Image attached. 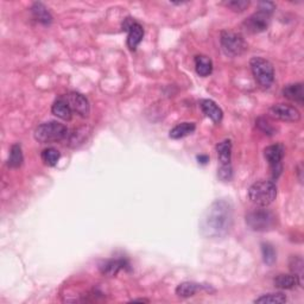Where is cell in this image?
I'll return each instance as SVG.
<instances>
[{"label":"cell","mask_w":304,"mask_h":304,"mask_svg":"<svg viewBox=\"0 0 304 304\" xmlns=\"http://www.w3.org/2000/svg\"><path fill=\"white\" fill-rule=\"evenodd\" d=\"M286 302V296L282 292H276V293H266L258 297L254 300V303H260V304H282Z\"/></svg>","instance_id":"cell-22"},{"label":"cell","mask_w":304,"mask_h":304,"mask_svg":"<svg viewBox=\"0 0 304 304\" xmlns=\"http://www.w3.org/2000/svg\"><path fill=\"white\" fill-rule=\"evenodd\" d=\"M262 253L264 263L268 265H273V263L277 259V253H276L275 247L270 244H262Z\"/></svg>","instance_id":"cell-26"},{"label":"cell","mask_w":304,"mask_h":304,"mask_svg":"<svg viewBox=\"0 0 304 304\" xmlns=\"http://www.w3.org/2000/svg\"><path fill=\"white\" fill-rule=\"evenodd\" d=\"M257 126L262 132H264L265 135L268 136H273L276 133V131H277L275 126H273L271 122L265 118H259L257 120Z\"/></svg>","instance_id":"cell-28"},{"label":"cell","mask_w":304,"mask_h":304,"mask_svg":"<svg viewBox=\"0 0 304 304\" xmlns=\"http://www.w3.org/2000/svg\"><path fill=\"white\" fill-rule=\"evenodd\" d=\"M23 152H22V148H20L19 144H15L12 145L11 150H10V157H9V166L16 169L19 168L20 165L23 164Z\"/></svg>","instance_id":"cell-23"},{"label":"cell","mask_w":304,"mask_h":304,"mask_svg":"<svg viewBox=\"0 0 304 304\" xmlns=\"http://www.w3.org/2000/svg\"><path fill=\"white\" fill-rule=\"evenodd\" d=\"M277 197V187L271 181H259L248 189V199L259 207L271 204Z\"/></svg>","instance_id":"cell-2"},{"label":"cell","mask_w":304,"mask_h":304,"mask_svg":"<svg viewBox=\"0 0 304 304\" xmlns=\"http://www.w3.org/2000/svg\"><path fill=\"white\" fill-rule=\"evenodd\" d=\"M218 158L220 160L221 165L231 164V156H232V143L230 139H225L224 142L219 143L216 146Z\"/></svg>","instance_id":"cell-17"},{"label":"cell","mask_w":304,"mask_h":304,"mask_svg":"<svg viewBox=\"0 0 304 304\" xmlns=\"http://www.w3.org/2000/svg\"><path fill=\"white\" fill-rule=\"evenodd\" d=\"M196 126L194 122H182V124L176 125L171 131H170V138L172 139H181L184 137L189 136L195 131Z\"/></svg>","instance_id":"cell-21"},{"label":"cell","mask_w":304,"mask_h":304,"mask_svg":"<svg viewBox=\"0 0 304 304\" xmlns=\"http://www.w3.org/2000/svg\"><path fill=\"white\" fill-rule=\"evenodd\" d=\"M195 68L196 73L199 74L200 76L206 77L208 75H210L211 71H213V62H211L209 57L200 55V56L195 57Z\"/></svg>","instance_id":"cell-18"},{"label":"cell","mask_w":304,"mask_h":304,"mask_svg":"<svg viewBox=\"0 0 304 304\" xmlns=\"http://www.w3.org/2000/svg\"><path fill=\"white\" fill-rule=\"evenodd\" d=\"M197 160H199V163L201 164H206L209 158H208V156H199L197 157Z\"/></svg>","instance_id":"cell-30"},{"label":"cell","mask_w":304,"mask_h":304,"mask_svg":"<svg viewBox=\"0 0 304 304\" xmlns=\"http://www.w3.org/2000/svg\"><path fill=\"white\" fill-rule=\"evenodd\" d=\"M283 95L289 100H291L293 102L298 105H303L304 104V87L303 83H291L288 84V86L284 87L283 90Z\"/></svg>","instance_id":"cell-14"},{"label":"cell","mask_w":304,"mask_h":304,"mask_svg":"<svg viewBox=\"0 0 304 304\" xmlns=\"http://www.w3.org/2000/svg\"><path fill=\"white\" fill-rule=\"evenodd\" d=\"M224 5L226 6V8L231 9L232 11L242 12L248 8L250 2H247V0H232V2H225Z\"/></svg>","instance_id":"cell-27"},{"label":"cell","mask_w":304,"mask_h":304,"mask_svg":"<svg viewBox=\"0 0 304 304\" xmlns=\"http://www.w3.org/2000/svg\"><path fill=\"white\" fill-rule=\"evenodd\" d=\"M51 112H53L54 115L62 119V120H70L71 115H73V111H71L69 105L67 104V101L62 97L54 102L53 107H51Z\"/></svg>","instance_id":"cell-15"},{"label":"cell","mask_w":304,"mask_h":304,"mask_svg":"<svg viewBox=\"0 0 304 304\" xmlns=\"http://www.w3.org/2000/svg\"><path fill=\"white\" fill-rule=\"evenodd\" d=\"M219 177H220V180L225 181V182L232 180V177H233V170H232L231 164L221 165V168L219 169Z\"/></svg>","instance_id":"cell-29"},{"label":"cell","mask_w":304,"mask_h":304,"mask_svg":"<svg viewBox=\"0 0 304 304\" xmlns=\"http://www.w3.org/2000/svg\"><path fill=\"white\" fill-rule=\"evenodd\" d=\"M221 47L227 56H240L247 49L244 37L233 31H224L221 33Z\"/></svg>","instance_id":"cell-6"},{"label":"cell","mask_w":304,"mask_h":304,"mask_svg":"<svg viewBox=\"0 0 304 304\" xmlns=\"http://www.w3.org/2000/svg\"><path fill=\"white\" fill-rule=\"evenodd\" d=\"M203 289V285L197 284V283H193V282H184L181 283V284L176 288V293L180 297H183V298H188V297H191L195 295L196 292H199L200 290Z\"/></svg>","instance_id":"cell-19"},{"label":"cell","mask_w":304,"mask_h":304,"mask_svg":"<svg viewBox=\"0 0 304 304\" xmlns=\"http://www.w3.org/2000/svg\"><path fill=\"white\" fill-rule=\"evenodd\" d=\"M60 157H61V155H60L59 150H56L54 148H48L42 152L43 162L49 166L56 165L57 162H59Z\"/></svg>","instance_id":"cell-24"},{"label":"cell","mask_w":304,"mask_h":304,"mask_svg":"<svg viewBox=\"0 0 304 304\" xmlns=\"http://www.w3.org/2000/svg\"><path fill=\"white\" fill-rule=\"evenodd\" d=\"M271 12L264 11V10H258L257 12L248 17L245 20L244 27L246 31L251 33H259L265 31L271 22Z\"/></svg>","instance_id":"cell-7"},{"label":"cell","mask_w":304,"mask_h":304,"mask_svg":"<svg viewBox=\"0 0 304 304\" xmlns=\"http://www.w3.org/2000/svg\"><path fill=\"white\" fill-rule=\"evenodd\" d=\"M200 107L202 109L203 113L206 114L208 118L211 119L214 122H220L223 120V109L219 107L213 100H208V99L202 100L200 102Z\"/></svg>","instance_id":"cell-13"},{"label":"cell","mask_w":304,"mask_h":304,"mask_svg":"<svg viewBox=\"0 0 304 304\" xmlns=\"http://www.w3.org/2000/svg\"><path fill=\"white\" fill-rule=\"evenodd\" d=\"M135 302H149L148 299H135Z\"/></svg>","instance_id":"cell-31"},{"label":"cell","mask_w":304,"mask_h":304,"mask_svg":"<svg viewBox=\"0 0 304 304\" xmlns=\"http://www.w3.org/2000/svg\"><path fill=\"white\" fill-rule=\"evenodd\" d=\"M128 266V262L125 260V259H109V260H106L100 264L99 270L104 276L113 277V276L118 275V272L121 269H127Z\"/></svg>","instance_id":"cell-11"},{"label":"cell","mask_w":304,"mask_h":304,"mask_svg":"<svg viewBox=\"0 0 304 304\" xmlns=\"http://www.w3.org/2000/svg\"><path fill=\"white\" fill-rule=\"evenodd\" d=\"M290 270L292 275H295L300 283L303 284V260L299 257H291L290 259Z\"/></svg>","instance_id":"cell-25"},{"label":"cell","mask_w":304,"mask_h":304,"mask_svg":"<svg viewBox=\"0 0 304 304\" xmlns=\"http://www.w3.org/2000/svg\"><path fill=\"white\" fill-rule=\"evenodd\" d=\"M270 114L273 118L279 119L282 121H290L295 122L298 121L300 119V113L296 107H293L291 105H285V104H277L273 105L270 108Z\"/></svg>","instance_id":"cell-10"},{"label":"cell","mask_w":304,"mask_h":304,"mask_svg":"<svg viewBox=\"0 0 304 304\" xmlns=\"http://www.w3.org/2000/svg\"><path fill=\"white\" fill-rule=\"evenodd\" d=\"M68 128L63 124H60L57 121H49L44 122L39 125L35 131V138L39 143H53L60 142L63 138H67Z\"/></svg>","instance_id":"cell-3"},{"label":"cell","mask_w":304,"mask_h":304,"mask_svg":"<svg viewBox=\"0 0 304 304\" xmlns=\"http://www.w3.org/2000/svg\"><path fill=\"white\" fill-rule=\"evenodd\" d=\"M264 156L271 168L281 165L283 157H284V146L282 144L270 145L264 150Z\"/></svg>","instance_id":"cell-12"},{"label":"cell","mask_w":304,"mask_h":304,"mask_svg":"<svg viewBox=\"0 0 304 304\" xmlns=\"http://www.w3.org/2000/svg\"><path fill=\"white\" fill-rule=\"evenodd\" d=\"M122 27L128 32L127 47L131 50H136L137 47L143 40V37H144V29L141 24L132 18H126L124 24H122Z\"/></svg>","instance_id":"cell-8"},{"label":"cell","mask_w":304,"mask_h":304,"mask_svg":"<svg viewBox=\"0 0 304 304\" xmlns=\"http://www.w3.org/2000/svg\"><path fill=\"white\" fill-rule=\"evenodd\" d=\"M31 12L33 18H35L37 22L44 24V25H48V24H50L53 22V16L50 15V12L48 11V9L44 6L43 4H40V3H36V4H33V6L31 8Z\"/></svg>","instance_id":"cell-16"},{"label":"cell","mask_w":304,"mask_h":304,"mask_svg":"<svg viewBox=\"0 0 304 304\" xmlns=\"http://www.w3.org/2000/svg\"><path fill=\"white\" fill-rule=\"evenodd\" d=\"M62 98L67 101V104L69 105L71 111L83 118L88 117L91 108H90V102H88L87 98L84 97V95L76 93V92H71V93H68Z\"/></svg>","instance_id":"cell-9"},{"label":"cell","mask_w":304,"mask_h":304,"mask_svg":"<svg viewBox=\"0 0 304 304\" xmlns=\"http://www.w3.org/2000/svg\"><path fill=\"white\" fill-rule=\"evenodd\" d=\"M275 285L276 288L290 290L296 288L297 285H300V283L298 278L291 273V275H278L275 278Z\"/></svg>","instance_id":"cell-20"},{"label":"cell","mask_w":304,"mask_h":304,"mask_svg":"<svg viewBox=\"0 0 304 304\" xmlns=\"http://www.w3.org/2000/svg\"><path fill=\"white\" fill-rule=\"evenodd\" d=\"M232 221H233V209L231 203L220 200L214 202L208 209L201 224V228L206 237H223L230 231Z\"/></svg>","instance_id":"cell-1"},{"label":"cell","mask_w":304,"mask_h":304,"mask_svg":"<svg viewBox=\"0 0 304 304\" xmlns=\"http://www.w3.org/2000/svg\"><path fill=\"white\" fill-rule=\"evenodd\" d=\"M246 223L251 230L257 232H265L270 231L275 227L276 225V216L272 211L269 209H258L251 211L246 216Z\"/></svg>","instance_id":"cell-5"},{"label":"cell","mask_w":304,"mask_h":304,"mask_svg":"<svg viewBox=\"0 0 304 304\" xmlns=\"http://www.w3.org/2000/svg\"><path fill=\"white\" fill-rule=\"evenodd\" d=\"M252 74L263 88H270L275 81V70L273 66L268 60L262 57H253L250 62Z\"/></svg>","instance_id":"cell-4"}]
</instances>
